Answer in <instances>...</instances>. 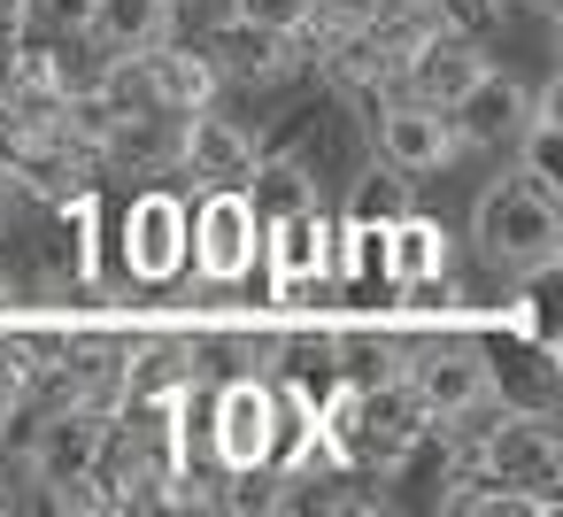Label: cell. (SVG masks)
Here are the masks:
<instances>
[{
	"instance_id": "obj_1",
	"label": "cell",
	"mask_w": 563,
	"mask_h": 517,
	"mask_svg": "<svg viewBox=\"0 0 563 517\" xmlns=\"http://www.w3.org/2000/svg\"><path fill=\"white\" fill-rule=\"evenodd\" d=\"M471 240H478V255H486L494 271L540 278V271H555V255H563V209H555L548 186H532V178L509 170V178H494V186L478 194Z\"/></svg>"
},
{
	"instance_id": "obj_2",
	"label": "cell",
	"mask_w": 563,
	"mask_h": 517,
	"mask_svg": "<svg viewBox=\"0 0 563 517\" xmlns=\"http://www.w3.org/2000/svg\"><path fill=\"white\" fill-rule=\"evenodd\" d=\"M401 386H409V402L424 409V425H463L471 409H486V355L471 348V340H440V332H424V340H409V355H401Z\"/></svg>"
},
{
	"instance_id": "obj_3",
	"label": "cell",
	"mask_w": 563,
	"mask_h": 517,
	"mask_svg": "<svg viewBox=\"0 0 563 517\" xmlns=\"http://www.w3.org/2000/svg\"><path fill=\"white\" fill-rule=\"evenodd\" d=\"M263 255V224L240 186H201V209H186V263L209 286H240Z\"/></svg>"
},
{
	"instance_id": "obj_4",
	"label": "cell",
	"mask_w": 563,
	"mask_h": 517,
	"mask_svg": "<svg viewBox=\"0 0 563 517\" xmlns=\"http://www.w3.org/2000/svg\"><path fill=\"white\" fill-rule=\"evenodd\" d=\"M478 471L517 486V494H540L555 502V479H563V440L548 425V409H501V425L478 432Z\"/></svg>"
},
{
	"instance_id": "obj_5",
	"label": "cell",
	"mask_w": 563,
	"mask_h": 517,
	"mask_svg": "<svg viewBox=\"0 0 563 517\" xmlns=\"http://www.w3.org/2000/svg\"><path fill=\"white\" fill-rule=\"evenodd\" d=\"M224 471H271L278 463V440H286V402L255 378H224L217 386V425H209Z\"/></svg>"
},
{
	"instance_id": "obj_6",
	"label": "cell",
	"mask_w": 563,
	"mask_h": 517,
	"mask_svg": "<svg viewBox=\"0 0 563 517\" xmlns=\"http://www.w3.org/2000/svg\"><path fill=\"white\" fill-rule=\"evenodd\" d=\"M455 155H463V140H455L448 109L409 101V94H394V101L378 109V163H386V170H401V178H432V170H448Z\"/></svg>"
},
{
	"instance_id": "obj_7",
	"label": "cell",
	"mask_w": 563,
	"mask_h": 517,
	"mask_svg": "<svg viewBox=\"0 0 563 517\" xmlns=\"http://www.w3.org/2000/svg\"><path fill=\"white\" fill-rule=\"evenodd\" d=\"M101 448H109V417L86 409V402H63V409L32 417V432H24V463H32L40 486L78 479V471H101Z\"/></svg>"
},
{
	"instance_id": "obj_8",
	"label": "cell",
	"mask_w": 563,
	"mask_h": 517,
	"mask_svg": "<svg viewBox=\"0 0 563 517\" xmlns=\"http://www.w3.org/2000/svg\"><path fill=\"white\" fill-rule=\"evenodd\" d=\"M486 70V55H478V40H463V32H417V47L401 55V78H394V94H409V101H432V109H455L463 101V86Z\"/></svg>"
},
{
	"instance_id": "obj_9",
	"label": "cell",
	"mask_w": 563,
	"mask_h": 517,
	"mask_svg": "<svg viewBox=\"0 0 563 517\" xmlns=\"http://www.w3.org/2000/svg\"><path fill=\"white\" fill-rule=\"evenodd\" d=\"M124 263H132V278H147V286H170L178 271H186V201L178 194H140L132 209H124Z\"/></svg>"
},
{
	"instance_id": "obj_10",
	"label": "cell",
	"mask_w": 563,
	"mask_h": 517,
	"mask_svg": "<svg viewBox=\"0 0 563 517\" xmlns=\"http://www.w3.org/2000/svg\"><path fill=\"white\" fill-rule=\"evenodd\" d=\"M525 109H532V94H525L509 70H478V78L463 86V101L448 109V124H455V140H463V147H486V155H501V147L517 140Z\"/></svg>"
},
{
	"instance_id": "obj_11",
	"label": "cell",
	"mask_w": 563,
	"mask_h": 517,
	"mask_svg": "<svg viewBox=\"0 0 563 517\" xmlns=\"http://www.w3.org/2000/svg\"><path fill=\"white\" fill-rule=\"evenodd\" d=\"M140 86H147V101L163 109V117H194V109H209L217 101V63L201 55V47H178V40H155V47H140Z\"/></svg>"
},
{
	"instance_id": "obj_12",
	"label": "cell",
	"mask_w": 563,
	"mask_h": 517,
	"mask_svg": "<svg viewBox=\"0 0 563 517\" xmlns=\"http://www.w3.org/2000/svg\"><path fill=\"white\" fill-rule=\"evenodd\" d=\"M178 163H186L201 186H240V178L255 170V140H247L232 117L194 109V117H178Z\"/></svg>"
},
{
	"instance_id": "obj_13",
	"label": "cell",
	"mask_w": 563,
	"mask_h": 517,
	"mask_svg": "<svg viewBox=\"0 0 563 517\" xmlns=\"http://www.w3.org/2000/svg\"><path fill=\"white\" fill-rule=\"evenodd\" d=\"M378 263L394 286H424V278H448V224L401 209L386 232H378Z\"/></svg>"
},
{
	"instance_id": "obj_14",
	"label": "cell",
	"mask_w": 563,
	"mask_h": 517,
	"mask_svg": "<svg viewBox=\"0 0 563 517\" xmlns=\"http://www.w3.org/2000/svg\"><path fill=\"white\" fill-rule=\"evenodd\" d=\"M263 255H271V271H278L286 286L317 278V271L332 263V224H324V209L309 201V209H294L286 224H271V232H263Z\"/></svg>"
},
{
	"instance_id": "obj_15",
	"label": "cell",
	"mask_w": 563,
	"mask_h": 517,
	"mask_svg": "<svg viewBox=\"0 0 563 517\" xmlns=\"http://www.w3.org/2000/svg\"><path fill=\"white\" fill-rule=\"evenodd\" d=\"M170 9H178V0H93L86 32H93L109 55H140V47L170 40Z\"/></svg>"
},
{
	"instance_id": "obj_16",
	"label": "cell",
	"mask_w": 563,
	"mask_h": 517,
	"mask_svg": "<svg viewBox=\"0 0 563 517\" xmlns=\"http://www.w3.org/2000/svg\"><path fill=\"white\" fill-rule=\"evenodd\" d=\"M286 47H294L286 32H263V24H240V16H232L201 55L217 63V78H278V70H286Z\"/></svg>"
},
{
	"instance_id": "obj_17",
	"label": "cell",
	"mask_w": 563,
	"mask_h": 517,
	"mask_svg": "<svg viewBox=\"0 0 563 517\" xmlns=\"http://www.w3.org/2000/svg\"><path fill=\"white\" fill-rule=\"evenodd\" d=\"M548 509H555V502L517 494V486H501V479H486V471L455 479V494H448V517H548Z\"/></svg>"
},
{
	"instance_id": "obj_18",
	"label": "cell",
	"mask_w": 563,
	"mask_h": 517,
	"mask_svg": "<svg viewBox=\"0 0 563 517\" xmlns=\"http://www.w3.org/2000/svg\"><path fill=\"white\" fill-rule=\"evenodd\" d=\"M401 209H409V178H401V170H371V178L355 186V217H347V224H371V232H386Z\"/></svg>"
},
{
	"instance_id": "obj_19",
	"label": "cell",
	"mask_w": 563,
	"mask_h": 517,
	"mask_svg": "<svg viewBox=\"0 0 563 517\" xmlns=\"http://www.w3.org/2000/svg\"><path fill=\"white\" fill-rule=\"evenodd\" d=\"M232 16H240V24H263V32L301 40V32H309V0H232Z\"/></svg>"
},
{
	"instance_id": "obj_20",
	"label": "cell",
	"mask_w": 563,
	"mask_h": 517,
	"mask_svg": "<svg viewBox=\"0 0 563 517\" xmlns=\"http://www.w3.org/2000/svg\"><path fill=\"white\" fill-rule=\"evenodd\" d=\"M16 78H24V40H16V32H0V109H9Z\"/></svg>"
},
{
	"instance_id": "obj_21",
	"label": "cell",
	"mask_w": 563,
	"mask_h": 517,
	"mask_svg": "<svg viewBox=\"0 0 563 517\" xmlns=\"http://www.w3.org/2000/svg\"><path fill=\"white\" fill-rule=\"evenodd\" d=\"M32 16H40V0H0V32H32Z\"/></svg>"
},
{
	"instance_id": "obj_22",
	"label": "cell",
	"mask_w": 563,
	"mask_h": 517,
	"mask_svg": "<svg viewBox=\"0 0 563 517\" xmlns=\"http://www.w3.org/2000/svg\"><path fill=\"white\" fill-rule=\"evenodd\" d=\"M47 9L63 16V32H86V16H93V0H47Z\"/></svg>"
},
{
	"instance_id": "obj_23",
	"label": "cell",
	"mask_w": 563,
	"mask_h": 517,
	"mask_svg": "<svg viewBox=\"0 0 563 517\" xmlns=\"http://www.w3.org/2000/svg\"><path fill=\"white\" fill-rule=\"evenodd\" d=\"M0 217H9V194H0Z\"/></svg>"
},
{
	"instance_id": "obj_24",
	"label": "cell",
	"mask_w": 563,
	"mask_h": 517,
	"mask_svg": "<svg viewBox=\"0 0 563 517\" xmlns=\"http://www.w3.org/2000/svg\"><path fill=\"white\" fill-rule=\"evenodd\" d=\"M0 509H9V486H0Z\"/></svg>"
}]
</instances>
